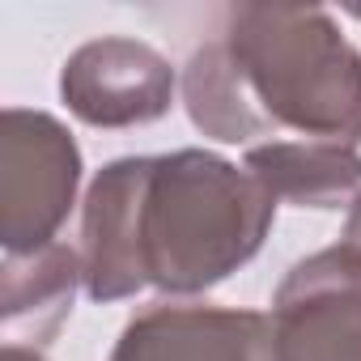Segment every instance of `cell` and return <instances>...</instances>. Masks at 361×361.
Segmentation results:
<instances>
[{
    "mask_svg": "<svg viewBox=\"0 0 361 361\" xmlns=\"http://www.w3.org/2000/svg\"><path fill=\"white\" fill-rule=\"evenodd\" d=\"M111 361H276L272 319L264 310L157 298L123 323Z\"/></svg>",
    "mask_w": 361,
    "mask_h": 361,
    "instance_id": "8992f818",
    "label": "cell"
},
{
    "mask_svg": "<svg viewBox=\"0 0 361 361\" xmlns=\"http://www.w3.org/2000/svg\"><path fill=\"white\" fill-rule=\"evenodd\" d=\"M344 247H353L357 255H361V196H357V204L348 209V217H344V238H340Z\"/></svg>",
    "mask_w": 361,
    "mask_h": 361,
    "instance_id": "9c48e42d",
    "label": "cell"
},
{
    "mask_svg": "<svg viewBox=\"0 0 361 361\" xmlns=\"http://www.w3.org/2000/svg\"><path fill=\"white\" fill-rule=\"evenodd\" d=\"M0 361H43V353H26V348H5Z\"/></svg>",
    "mask_w": 361,
    "mask_h": 361,
    "instance_id": "30bf717a",
    "label": "cell"
},
{
    "mask_svg": "<svg viewBox=\"0 0 361 361\" xmlns=\"http://www.w3.org/2000/svg\"><path fill=\"white\" fill-rule=\"evenodd\" d=\"M272 221L276 196L221 153L115 157L81 200V285L90 302L140 289L192 298L251 264Z\"/></svg>",
    "mask_w": 361,
    "mask_h": 361,
    "instance_id": "6da1fadb",
    "label": "cell"
},
{
    "mask_svg": "<svg viewBox=\"0 0 361 361\" xmlns=\"http://www.w3.org/2000/svg\"><path fill=\"white\" fill-rule=\"evenodd\" d=\"M188 119L221 140L302 136L361 145V51L327 9L238 5L178 77Z\"/></svg>",
    "mask_w": 361,
    "mask_h": 361,
    "instance_id": "7a4b0ae2",
    "label": "cell"
},
{
    "mask_svg": "<svg viewBox=\"0 0 361 361\" xmlns=\"http://www.w3.org/2000/svg\"><path fill=\"white\" fill-rule=\"evenodd\" d=\"M178 73L170 60L123 35L81 43L60 68V98L68 115L90 128H140L170 115Z\"/></svg>",
    "mask_w": 361,
    "mask_h": 361,
    "instance_id": "5b68a950",
    "label": "cell"
},
{
    "mask_svg": "<svg viewBox=\"0 0 361 361\" xmlns=\"http://www.w3.org/2000/svg\"><path fill=\"white\" fill-rule=\"evenodd\" d=\"M81 188V149L73 132L30 106L0 115V247L30 255L56 243Z\"/></svg>",
    "mask_w": 361,
    "mask_h": 361,
    "instance_id": "3957f363",
    "label": "cell"
},
{
    "mask_svg": "<svg viewBox=\"0 0 361 361\" xmlns=\"http://www.w3.org/2000/svg\"><path fill=\"white\" fill-rule=\"evenodd\" d=\"M268 319L276 361H361V255L331 243L298 259Z\"/></svg>",
    "mask_w": 361,
    "mask_h": 361,
    "instance_id": "277c9868",
    "label": "cell"
},
{
    "mask_svg": "<svg viewBox=\"0 0 361 361\" xmlns=\"http://www.w3.org/2000/svg\"><path fill=\"white\" fill-rule=\"evenodd\" d=\"M0 285H5V293H0L5 348L43 353L73 314L81 285V255L64 243H51L30 255H5Z\"/></svg>",
    "mask_w": 361,
    "mask_h": 361,
    "instance_id": "52a82bcc",
    "label": "cell"
},
{
    "mask_svg": "<svg viewBox=\"0 0 361 361\" xmlns=\"http://www.w3.org/2000/svg\"><path fill=\"white\" fill-rule=\"evenodd\" d=\"M276 204L293 209H353L361 196V153L327 140H268L243 161Z\"/></svg>",
    "mask_w": 361,
    "mask_h": 361,
    "instance_id": "ba28073f",
    "label": "cell"
}]
</instances>
